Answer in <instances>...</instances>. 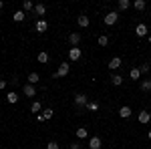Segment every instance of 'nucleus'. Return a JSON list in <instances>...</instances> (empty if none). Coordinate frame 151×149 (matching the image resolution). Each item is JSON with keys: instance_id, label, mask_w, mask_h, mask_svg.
I'll return each instance as SVG.
<instances>
[{"instance_id": "35", "label": "nucleus", "mask_w": 151, "mask_h": 149, "mask_svg": "<svg viewBox=\"0 0 151 149\" xmlns=\"http://www.w3.org/2000/svg\"><path fill=\"white\" fill-rule=\"evenodd\" d=\"M147 137H149V141H151V129H149V133H147Z\"/></svg>"}, {"instance_id": "37", "label": "nucleus", "mask_w": 151, "mask_h": 149, "mask_svg": "<svg viewBox=\"0 0 151 149\" xmlns=\"http://www.w3.org/2000/svg\"><path fill=\"white\" fill-rule=\"evenodd\" d=\"M147 40H149V45H151V35H149V36H147Z\"/></svg>"}, {"instance_id": "13", "label": "nucleus", "mask_w": 151, "mask_h": 149, "mask_svg": "<svg viewBox=\"0 0 151 149\" xmlns=\"http://www.w3.org/2000/svg\"><path fill=\"white\" fill-rule=\"evenodd\" d=\"M149 121H151V113L149 111H141L139 113V123L145 125V123H149Z\"/></svg>"}, {"instance_id": "28", "label": "nucleus", "mask_w": 151, "mask_h": 149, "mask_svg": "<svg viewBox=\"0 0 151 149\" xmlns=\"http://www.w3.org/2000/svg\"><path fill=\"white\" fill-rule=\"evenodd\" d=\"M139 71H141V75H143V73H149V71H151V65H149V63H143V65L139 67Z\"/></svg>"}, {"instance_id": "11", "label": "nucleus", "mask_w": 151, "mask_h": 149, "mask_svg": "<svg viewBox=\"0 0 151 149\" xmlns=\"http://www.w3.org/2000/svg\"><path fill=\"white\" fill-rule=\"evenodd\" d=\"M22 95H26V97H35V95H36L35 85H24V87H22Z\"/></svg>"}, {"instance_id": "26", "label": "nucleus", "mask_w": 151, "mask_h": 149, "mask_svg": "<svg viewBox=\"0 0 151 149\" xmlns=\"http://www.w3.org/2000/svg\"><path fill=\"white\" fill-rule=\"evenodd\" d=\"M129 6H131L129 0H119V10H127Z\"/></svg>"}, {"instance_id": "20", "label": "nucleus", "mask_w": 151, "mask_h": 149, "mask_svg": "<svg viewBox=\"0 0 151 149\" xmlns=\"http://www.w3.org/2000/svg\"><path fill=\"white\" fill-rule=\"evenodd\" d=\"M141 91H145V93H149V91H151V79L141 81Z\"/></svg>"}, {"instance_id": "19", "label": "nucleus", "mask_w": 151, "mask_h": 149, "mask_svg": "<svg viewBox=\"0 0 151 149\" xmlns=\"http://www.w3.org/2000/svg\"><path fill=\"white\" fill-rule=\"evenodd\" d=\"M111 83H113L115 87H121V85H123V77H121V75H111Z\"/></svg>"}, {"instance_id": "4", "label": "nucleus", "mask_w": 151, "mask_h": 149, "mask_svg": "<svg viewBox=\"0 0 151 149\" xmlns=\"http://www.w3.org/2000/svg\"><path fill=\"white\" fill-rule=\"evenodd\" d=\"M135 35L139 36V38H143V36H149V28H147V24H137L135 26Z\"/></svg>"}, {"instance_id": "7", "label": "nucleus", "mask_w": 151, "mask_h": 149, "mask_svg": "<svg viewBox=\"0 0 151 149\" xmlns=\"http://www.w3.org/2000/svg\"><path fill=\"white\" fill-rule=\"evenodd\" d=\"M101 145H103V141H101V137H91L89 139V149H101Z\"/></svg>"}, {"instance_id": "32", "label": "nucleus", "mask_w": 151, "mask_h": 149, "mask_svg": "<svg viewBox=\"0 0 151 149\" xmlns=\"http://www.w3.org/2000/svg\"><path fill=\"white\" fill-rule=\"evenodd\" d=\"M36 121L42 123V121H47V119H45V115H42V113H38V115H36Z\"/></svg>"}, {"instance_id": "3", "label": "nucleus", "mask_w": 151, "mask_h": 149, "mask_svg": "<svg viewBox=\"0 0 151 149\" xmlns=\"http://www.w3.org/2000/svg\"><path fill=\"white\" fill-rule=\"evenodd\" d=\"M75 105H77L79 109L87 107V105H89V97H87V95H83V93H77V95H75Z\"/></svg>"}, {"instance_id": "22", "label": "nucleus", "mask_w": 151, "mask_h": 149, "mask_svg": "<svg viewBox=\"0 0 151 149\" xmlns=\"http://www.w3.org/2000/svg\"><path fill=\"white\" fill-rule=\"evenodd\" d=\"M129 77H131L133 81H137V79L141 77V71L137 69V67H135V69H131V71H129Z\"/></svg>"}, {"instance_id": "17", "label": "nucleus", "mask_w": 151, "mask_h": 149, "mask_svg": "<svg viewBox=\"0 0 151 149\" xmlns=\"http://www.w3.org/2000/svg\"><path fill=\"white\" fill-rule=\"evenodd\" d=\"M6 101H8L10 105H14L16 101H18V95H16L14 91H8V93H6Z\"/></svg>"}, {"instance_id": "33", "label": "nucleus", "mask_w": 151, "mask_h": 149, "mask_svg": "<svg viewBox=\"0 0 151 149\" xmlns=\"http://www.w3.org/2000/svg\"><path fill=\"white\" fill-rule=\"evenodd\" d=\"M70 149H81V143H79V141H75V143H70Z\"/></svg>"}, {"instance_id": "30", "label": "nucleus", "mask_w": 151, "mask_h": 149, "mask_svg": "<svg viewBox=\"0 0 151 149\" xmlns=\"http://www.w3.org/2000/svg\"><path fill=\"white\" fill-rule=\"evenodd\" d=\"M47 60H48L47 53H38V63H47Z\"/></svg>"}, {"instance_id": "1", "label": "nucleus", "mask_w": 151, "mask_h": 149, "mask_svg": "<svg viewBox=\"0 0 151 149\" xmlns=\"http://www.w3.org/2000/svg\"><path fill=\"white\" fill-rule=\"evenodd\" d=\"M69 71H70V65H69V63H60V65H58V71L52 75V77H55V79L67 77V75H69Z\"/></svg>"}, {"instance_id": "8", "label": "nucleus", "mask_w": 151, "mask_h": 149, "mask_svg": "<svg viewBox=\"0 0 151 149\" xmlns=\"http://www.w3.org/2000/svg\"><path fill=\"white\" fill-rule=\"evenodd\" d=\"M79 42H81V35H79V32H70L69 35V45L70 46H79Z\"/></svg>"}, {"instance_id": "10", "label": "nucleus", "mask_w": 151, "mask_h": 149, "mask_svg": "<svg viewBox=\"0 0 151 149\" xmlns=\"http://www.w3.org/2000/svg\"><path fill=\"white\" fill-rule=\"evenodd\" d=\"M121 65H123V63H121V58H119V57H113L111 60H109V69H111V71L121 69Z\"/></svg>"}, {"instance_id": "25", "label": "nucleus", "mask_w": 151, "mask_h": 149, "mask_svg": "<svg viewBox=\"0 0 151 149\" xmlns=\"http://www.w3.org/2000/svg\"><path fill=\"white\" fill-rule=\"evenodd\" d=\"M133 6H135V10H145V0H135Z\"/></svg>"}, {"instance_id": "29", "label": "nucleus", "mask_w": 151, "mask_h": 149, "mask_svg": "<svg viewBox=\"0 0 151 149\" xmlns=\"http://www.w3.org/2000/svg\"><path fill=\"white\" fill-rule=\"evenodd\" d=\"M87 109H89V111H99V103H97V101H93V103L87 105Z\"/></svg>"}, {"instance_id": "14", "label": "nucleus", "mask_w": 151, "mask_h": 149, "mask_svg": "<svg viewBox=\"0 0 151 149\" xmlns=\"http://www.w3.org/2000/svg\"><path fill=\"white\" fill-rule=\"evenodd\" d=\"M24 18H26V14H24V10H16L14 14H12V20H14V22H22Z\"/></svg>"}, {"instance_id": "2", "label": "nucleus", "mask_w": 151, "mask_h": 149, "mask_svg": "<svg viewBox=\"0 0 151 149\" xmlns=\"http://www.w3.org/2000/svg\"><path fill=\"white\" fill-rule=\"evenodd\" d=\"M117 20H119V12H107V14H105V18H103V22L107 24V26H113V24L117 22Z\"/></svg>"}, {"instance_id": "12", "label": "nucleus", "mask_w": 151, "mask_h": 149, "mask_svg": "<svg viewBox=\"0 0 151 149\" xmlns=\"http://www.w3.org/2000/svg\"><path fill=\"white\" fill-rule=\"evenodd\" d=\"M77 24H79L81 28H87V26L91 24V20H89V16H87V14H81V16L77 18Z\"/></svg>"}, {"instance_id": "6", "label": "nucleus", "mask_w": 151, "mask_h": 149, "mask_svg": "<svg viewBox=\"0 0 151 149\" xmlns=\"http://www.w3.org/2000/svg\"><path fill=\"white\" fill-rule=\"evenodd\" d=\"M35 28H36V32H47L48 22H47V20H42V18H38V20L35 22Z\"/></svg>"}, {"instance_id": "15", "label": "nucleus", "mask_w": 151, "mask_h": 149, "mask_svg": "<svg viewBox=\"0 0 151 149\" xmlns=\"http://www.w3.org/2000/svg\"><path fill=\"white\" fill-rule=\"evenodd\" d=\"M45 12H47V6H45V4H35V14L36 16H45Z\"/></svg>"}, {"instance_id": "23", "label": "nucleus", "mask_w": 151, "mask_h": 149, "mask_svg": "<svg viewBox=\"0 0 151 149\" xmlns=\"http://www.w3.org/2000/svg\"><path fill=\"white\" fill-rule=\"evenodd\" d=\"M22 10H24V12H28V10H35V4H32L30 0H24V2H22Z\"/></svg>"}, {"instance_id": "36", "label": "nucleus", "mask_w": 151, "mask_h": 149, "mask_svg": "<svg viewBox=\"0 0 151 149\" xmlns=\"http://www.w3.org/2000/svg\"><path fill=\"white\" fill-rule=\"evenodd\" d=\"M0 8H4V2H2V0H0Z\"/></svg>"}, {"instance_id": "21", "label": "nucleus", "mask_w": 151, "mask_h": 149, "mask_svg": "<svg viewBox=\"0 0 151 149\" xmlns=\"http://www.w3.org/2000/svg\"><path fill=\"white\" fill-rule=\"evenodd\" d=\"M38 81H40L38 73H30V75H28V85H36Z\"/></svg>"}, {"instance_id": "9", "label": "nucleus", "mask_w": 151, "mask_h": 149, "mask_svg": "<svg viewBox=\"0 0 151 149\" xmlns=\"http://www.w3.org/2000/svg\"><path fill=\"white\" fill-rule=\"evenodd\" d=\"M131 113H133V111H131V107H127V105H123V107L119 109V117H121V119H129Z\"/></svg>"}, {"instance_id": "27", "label": "nucleus", "mask_w": 151, "mask_h": 149, "mask_svg": "<svg viewBox=\"0 0 151 149\" xmlns=\"http://www.w3.org/2000/svg\"><path fill=\"white\" fill-rule=\"evenodd\" d=\"M42 115H45V119H52V115H55V111H52V109H42Z\"/></svg>"}, {"instance_id": "5", "label": "nucleus", "mask_w": 151, "mask_h": 149, "mask_svg": "<svg viewBox=\"0 0 151 149\" xmlns=\"http://www.w3.org/2000/svg\"><path fill=\"white\" fill-rule=\"evenodd\" d=\"M81 57H83L81 48H77V46H70V48H69V58H70V60H79Z\"/></svg>"}, {"instance_id": "34", "label": "nucleus", "mask_w": 151, "mask_h": 149, "mask_svg": "<svg viewBox=\"0 0 151 149\" xmlns=\"http://www.w3.org/2000/svg\"><path fill=\"white\" fill-rule=\"evenodd\" d=\"M0 89H6V81H0Z\"/></svg>"}, {"instance_id": "18", "label": "nucleus", "mask_w": 151, "mask_h": 149, "mask_svg": "<svg viewBox=\"0 0 151 149\" xmlns=\"http://www.w3.org/2000/svg\"><path fill=\"white\" fill-rule=\"evenodd\" d=\"M30 111H32V113H42V105H40V101H35V103L30 105Z\"/></svg>"}, {"instance_id": "31", "label": "nucleus", "mask_w": 151, "mask_h": 149, "mask_svg": "<svg viewBox=\"0 0 151 149\" xmlns=\"http://www.w3.org/2000/svg\"><path fill=\"white\" fill-rule=\"evenodd\" d=\"M47 149H58V143L57 141H50V143H47Z\"/></svg>"}, {"instance_id": "16", "label": "nucleus", "mask_w": 151, "mask_h": 149, "mask_svg": "<svg viewBox=\"0 0 151 149\" xmlns=\"http://www.w3.org/2000/svg\"><path fill=\"white\" fill-rule=\"evenodd\" d=\"M87 135H89V129L87 127H79L77 129V139H87Z\"/></svg>"}, {"instance_id": "24", "label": "nucleus", "mask_w": 151, "mask_h": 149, "mask_svg": "<svg viewBox=\"0 0 151 149\" xmlns=\"http://www.w3.org/2000/svg\"><path fill=\"white\" fill-rule=\"evenodd\" d=\"M97 42H99L101 46H107V45H109V36H107V35H101L99 38H97Z\"/></svg>"}]
</instances>
